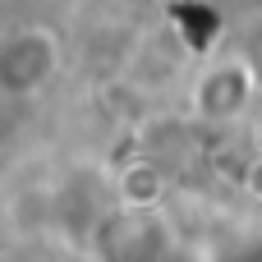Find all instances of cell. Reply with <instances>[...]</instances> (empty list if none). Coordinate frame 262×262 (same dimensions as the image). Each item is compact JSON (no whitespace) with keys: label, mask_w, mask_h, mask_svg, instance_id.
Returning <instances> with one entry per match:
<instances>
[{"label":"cell","mask_w":262,"mask_h":262,"mask_svg":"<svg viewBox=\"0 0 262 262\" xmlns=\"http://www.w3.org/2000/svg\"><path fill=\"white\" fill-rule=\"evenodd\" d=\"M60 74V37L46 23H14L0 37V97L28 101Z\"/></svg>","instance_id":"6da1fadb"},{"label":"cell","mask_w":262,"mask_h":262,"mask_svg":"<svg viewBox=\"0 0 262 262\" xmlns=\"http://www.w3.org/2000/svg\"><path fill=\"white\" fill-rule=\"evenodd\" d=\"M92 249L101 262H161L170 253V221L161 216V207L120 203L97 221Z\"/></svg>","instance_id":"7a4b0ae2"},{"label":"cell","mask_w":262,"mask_h":262,"mask_svg":"<svg viewBox=\"0 0 262 262\" xmlns=\"http://www.w3.org/2000/svg\"><path fill=\"white\" fill-rule=\"evenodd\" d=\"M253 92H258V64H249V60H221V64L203 69V78L193 88V106L207 120H235V115L249 111Z\"/></svg>","instance_id":"3957f363"},{"label":"cell","mask_w":262,"mask_h":262,"mask_svg":"<svg viewBox=\"0 0 262 262\" xmlns=\"http://www.w3.org/2000/svg\"><path fill=\"white\" fill-rule=\"evenodd\" d=\"M115 189H120V203H134V207H161L166 180H161V170H157V166L138 161V166H124V170H120Z\"/></svg>","instance_id":"277c9868"},{"label":"cell","mask_w":262,"mask_h":262,"mask_svg":"<svg viewBox=\"0 0 262 262\" xmlns=\"http://www.w3.org/2000/svg\"><path fill=\"white\" fill-rule=\"evenodd\" d=\"M244 189H249V193L262 203V161H253V166H249V175H244Z\"/></svg>","instance_id":"5b68a950"}]
</instances>
